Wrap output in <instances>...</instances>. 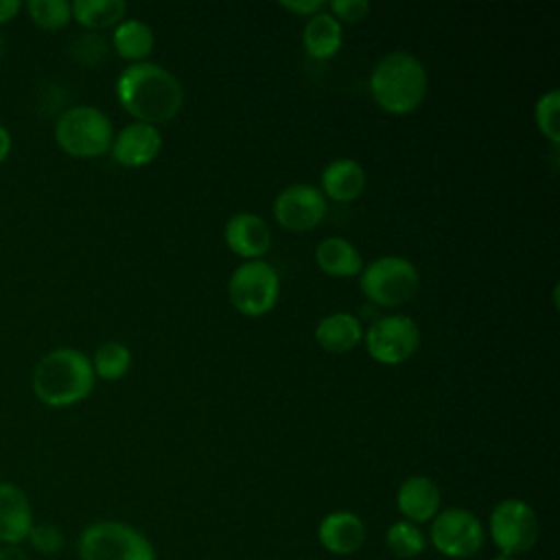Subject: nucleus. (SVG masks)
Returning <instances> with one entry per match:
<instances>
[{"mask_svg":"<svg viewBox=\"0 0 560 560\" xmlns=\"http://www.w3.org/2000/svg\"><path fill=\"white\" fill-rule=\"evenodd\" d=\"M116 96L122 109L138 122L155 125L171 120L182 109L184 88L164 66L138 61L118 74Z\"/></svg>","mask_w":560,"mask_h":560,"instance_id":"f257e3e1","label":"nucleus"},{"mask_svg":"<svg viewBox=\"0 0 560 560\" xmlns=\"http://www.w3.org/2000/svg\"><path fill=\"white\" fill-rule=\"evenodd\" d=\"M90 359L77 348H55L46 352L33 370V392L48 407H72L94 389Z\"/></svg>","mask_w":560,"mask_h":560,"instance_id":"f03ea898","label":"nucleus"},{"mask_svg":"<svg viewBox=\"0 0 560 560\" xmlns=\"http://www.w3.org/2000/svg\"><path fill=\"white\" fill-rule=\"evenodd\" d=\"M429 79L424 63L407 52L394 50L376 61L370 72V92L374 103L389 114H409L427 96Z\"/></svg>","mask_w":560,"mask_h":560,"instance_id":"7ed1b4c3","label":"nucleus"},{"mask_svg":"<svg viewBox=\"0 0 560 560\" xmlns=\"http://www.w3.org/2000/svg\"><path fill=\"white\" fill-rule=\"evenodd\" d=\"M79 560H158L153 542L122 521H94L77 538Z\"/></svg>","mask_w":560,"mask_h":560,"instance_id":"20e7f679","label":"nucleus"},{"mask_svg":"<svg viewBox=\"0 0 560 560\" xmlns=\"http://www.w3.org/2000/svg\"><path fill=\"white\" fill-rule=\"evenodd\" d=\"M112 140V120L94 105L68 107L55 122V142L72 158H98L109 151Z\"/></svg>","mask_w":560,"mask_h":560,"instance_id":"39448f33","label":"nucleus"},{"mask_svg":"<svg viewBox=\"0 0 560 560\" xmlns=\"http://www.w3.org/2000/svg\"><path fill=\"white\" fill-rule=\"evenodd\" d=\"M359 287L370 302L392 308L416 298L420 273L416 265L402 256H381L361 269Z\"/></svg>","mask_w":560,"mask_h":560,"instance_id":"423d86ee","label":"nucleus"},{"mask_svg":"<svg viewBox=\"0 0 560 560\" xmlns=\"http://www.w3.org/2000/svg\"><path fill=\"white\" fill-rule=\"evenodd\" d=\"M278 271L260 258L241 262L228 280V298L232 306L247 317H260L269 313L278 302Z\"/></svg>","mask_w":560,"mask_h":560,"instance_id":"0eeeda50","label":"nucleus"},{"mask_svg":"<svg viewBox=\"0 0 560 560\" xmlns=\"http://www.w3.org/2000/svg\"><path fill=\"white\" fill-rule=\"evenodd\" d=\"M429 542L444 558L466 560L481 551L486 542V527L470 510L446 508L433 516Z\"/></svg>","mask_w":560,"mask_h":560,"instance_id":"6e6552de","label":"nucleus"},{"mask_svg":"<svg viewBox=\"0 0 560 560\" xmlns=\"http://www.w3.org/2000/svg\"><path fill=\"white\" fill-rule=\"evenodd\" d=\"M488 529L494 547L501 553H508L514 558L529 551L536 545L540 534V525L534 508L516 497L501 499L490 510Z\"/></svg>","mask_w":560,"mask_h":560,"instance_id":"1a4fd4ad","label":"nucleus"},{"mask_svg":"<svg viewBox=\"0 0 560 560\" xmlns=\"http://www.w3.org/2000/svg\"><path fill=\"white\" fill-rule=\"evenodd\" d=\"M363 337L368 354L385 365L407 361L420 346V328L407 315H385L376 319Z\"/></svg>","mask_w":560,"mask_h":560,"instance_id":"9d476101","label":"nucleus"},{"mask_svg":"<svg viewBox=\"0 0 560 560\" xmlns=\"http://www.w3.org/2000/svg\"><path fill=\"white\" fill-rule=\"evenodd\" d=\"M326 197L313 184H291L273 199V219L287 232H308L326 217Z\"/></svg>","mask_w":560,"mask_h":560,"instance_id":"9b49d317","label":"nucleus"},{"mask_svg":"<svg viewBox=\"0 0 560 560\" xmlns=\"http://www.w3.org/2000/svg\"><path fill=\"white\" fill-rule=\"evenodd\" d=\"M160 149H162V133L158 131V127L136 120L122 127L114 136L109 153L118 164L127 168H138L153 162Z\"/></svg>","mask_w":560,"mask_h":560,"instance_id":"f8f14e48","label":"nucleus"},{"mask_svg":"<svg viewBox=\"0 0 560 560\" xmlns=\"http://www.w3.org/2000/svg\"><path fill=\"white\" fill-rule=\"evenodd\" d=\"M365 523L350 510L328 512L317 525V540L332 556L357 553L365 545Z\"/></svg>","mask_w":560,"mask_h":560,"instance_id":"ddd939ff","label":"nucleus"},{"mask_svg":"<svg viewBox=\"0 0 560 560\" xmlns=\"http://www.w3.org/2000/svg\"><path fill=\"white\" fill-rule=\"evenodd\" d=\"M440 488L427 475H411L396 490V508L409 523H431L433 516L440 512Z\"/></svg>","mask_w":560,"mask_h":560,"instance_id":"4468645a","label":"nucleus"},{"mask_svg":"<svg viewBox=\"0 0 560 560\" xmlns=\"http://www.w3.org/2000/svg\"><path fill=\"white\" fill-rule=\"evenodd\" d=\"M33 523V508L26 492L13 481H0V542H26Z\"/></svg>","mask_w":560,"mask_h":560,"instance_id":"2eb2a0df","label":"nucleus"},{"mask_svg":"<svg viewBox=\"0 0 560 560\" xmlns=\"http://www.w3.org/2000/svg\"><path fill=\"white\" fill-rule=\"evenodd\" d=\"M225 245L245 260L260 258L271 245V230L267 221L254 212L234 214L223 230Z\"/></svg>","mask_w":560,"mask_h":560,"instance_id":"dca6fc26","label":"nucleus"},{"mask_svg":"<svg viewBox=\"0 0 560 560\" xmlns=\"http://www.w3.org/2000/svg\"><path fill=\"white\" fill-rule=\"evenodd\" d=\"M365 184H368V175L363 166L350 158L332 160L322 171V195L339 203L354 201L357 197H361L365 190Z\"/></svg>","mask_w":560,"mask_h":560,"instance_id":"f3484780","label":"nucleus"},{"mask_svg":"<svg viewBox=\"0 0 560 560\" xmlns=\"http://www.w3.org/2000/svg\"><path fill=\"white\" fill-rule=\"evenodd\" d=\"M363 339V326L361 322L346 313H330L326 317H322L315 326V341L332 354H343L350 352L352 348L359 346V341Z\"/></svg>","mask_w":560,"mask_h":560,"instance_id":"a211bd4d","label":"nucleus"},{"mask_svg":"<svg viewBox=\"0 0 560 560\" xmlns=\"http://www.w3.org/2000/svg\"><path fill=\"white\" fill-rule=\"evenodd\" d=\"M317 267L335 278H350L361 273L363 258L359 249L343 236H326L315 247Z\"/></svg>","mask_w":560,"mask_h":560,"instance_id":"6ab92c4d","label":"nucleus"},{"mask_svg":"<svg viewBox=\"0 0 560 560\" xmlns=\"http://www.w3.org/2000/svg\"><path fill=\"white\" fill-rule=\"evenodd\" d=\"M341 42H343L341 24L328 11H319L306 20L302 31V44L311 57L330 59L339 52Z\"/></svg>","mask_w":560,"mask_h":560,"instance_id":"aec40b11","label":"nucleus"},{"mask_svg":"<svg viewBox=\"0 0 560 560\" xmlns=\"http://www.w3.org/2000/svg\"><path fill=\"white\" fill-rule=\"evenodd\" d=\"M112 44L114 50L122 57L129 59L133 63L144 61V57L151 55L153 44H155V35L151 31V26L142 20L129 18L116 24L114 35H112Z\"/></svg>","mask_w":560,"mask_h":560,"instance_id":"412c9836","label":"nucleus"},{"mask_svg":"<svg viewBox=\"0 0 560 560\" xmlns=\"http://www.w3.org/2000/svg\"><path fill=\"white\" fill-rule=\"evenodd\" d=\"M72 20L85 28H107L122 22L127 4L122 0H74L70 2Z\"/></svg>","mask_w":560,"mask_h":560,"instance_id":"4be33fe9","label":"nucleus"},{"mask_svg":"<svg viewBox=\"0 0 560 560\" xmlns=\"http://www.w3.org/2000/svg\"><path fill=\"white\" fill-rule=\"evenodd\" d=\"M385 545L400 560L418 558L427 549V534L420 529V525L409 523V521L402 518V521H396L387 527Z\"/></svg>","mask_w":560,"mask_h":560,"instance_id":"5701e85b","label":"nucleus"},{"mask_svg":"<svg viewBox=\"0 0 560 560\" xmlns=\"http://www.w3.org/2000/svg\"><path fill=\"white\" fill-rule=\"evenodd\" d=\"M94 376H101L105 381H118L122 378L131 368V352L120 341H103L94 357L90 359Z\"/></svg>","mask_w":560,"mask_h":560,"instance_id":"b1692460","label":"nucleus"},{"mask_svg":"<svg viewBox=\"0 0 560 560\" xmlns=\"http://www.w3.org/2000/svg\"><path fill=\"white\" fill-rule=\"evenodd\" d=\"M24 9L42 31H59L72 20V9L66 0H28Z\"/></svg>","mask_w":560,"mask_h":560,"instance_id":"393cba45","label":"nucleus"},{"mask_svg":"<svg viewBox=\"0 0 560 560\" xmlns=\"http://www.w3.org/2000/svg\"><path fill=\"white\" fill-rule=\"evenodd\" d=\"M534 120L540 133L553 144L560 142V92L553 88L545 92L534 107Z\"/></svg>","mask_w":560,"mask_h":560,"instance_id":"a878e982","label":"nucleus"},{"mask_svg":"<svg viewBox=\"0 0 560 560\" xmlns=\"http://www.w3.org/2000/svg\"><path fill=\"white\" fill-rule=\"evenodd\" d=\"M26 540L37 553L55 556L63 547V532L52 523H33Z\"/></svg>","mask_w":560,"mask_h":560,"instance_id":"bb28decb","label":"nucleus"},{"mask_svg":"<svg viewBox=\"0 0 560 560\" xmlns=\"http://www.w3.org/2000/svg\"><path fill=\"white\" fill-rule=\"evenodd\" d=\"M328 7H330V15L339 24L341 22L357 24L370 15V2H365V0H332V2H328Z\"/></svg>","mask_w":560,"mask_h":560,"instance_id":"cd10ccee","label":"nucleus"},{"mask_svg":"<svg viewBox=\"0 0 560 560\" xmlns=\"http://www.w3.org/2000/svg\"><path fill=\"white\" fill-rule=\"evenodd\" d=\"M280 7L295 13V15L311 18L319 11H324L328 7V2H324V0H280Z\"/></svg>","mask_w":560,"mask_h":560,"instance_id":"c85d7f7f","label":"nucleus"},{"mask_svg":"<svg viewBox=\"0 0 560 560\" xmlns=\"http://www.w3.org/2000/svg\"><path fill=\"white\" fill-rule=\"evenodd\" d=\"M22 9H24V4L20 0H0V24H7L13 18H18V13Z\"/></svg>","mask_w":560,"mask_h":560,"instance_id":"c756f323","label":"nucleus"},{"mask_svg":"<svg viewBox=\"0 0 560 560\" xmlns=\"http://www.w3.org/2000/svg\"><path fill=\"white\" fill-rule=\"evenodd\" d=\"M0 560H28V556L20 545H2Z\"/></svg>","mask_w":560,"mask_h":560,"instance_id":"7c9ffc66","label":"nucleus"},{"mask_svg":"<svg viewBox=\"0 0 560 560\" xmlns=\"http://www.w3.org/2000/svg\"><path fill=\"white\" fill-rule=\"evenodd\" d=\"M11 147H13V138H11V131L0 122V164L9 158L11 153Z\"/></svg>","mask_w":560,"mask_h":560,"instance_id":"2f4dec72","label":"nucleus"},{"mask_svg":"<svg viewBox=\"0 0 560 560\" xmlns=\"http://www.w3.org/2000/svg\"><path fill=\"white\" fill-rule=\"evenodd\" d=\"M490 560H516L514 556H508V553H501V551H497Z\"/></svg>","mask_w":560,"mask_h":560,"instance_id":"473e14b6","label":"nucleus"},{"mask_svg":"<svg viewBox=\"0 0 560 560\" xmlns=\"http://www.w3.org/2000/svg\"><path fill=\"white\" fill-rule=\"evenodd\" d=\"M2 52H4V44H2V39H0V59H2Z\"/></svg>","mask_w":560,"mask_h":560,"instance_id":"72a5a7b5","label":"nucleus"}]
</instances>
